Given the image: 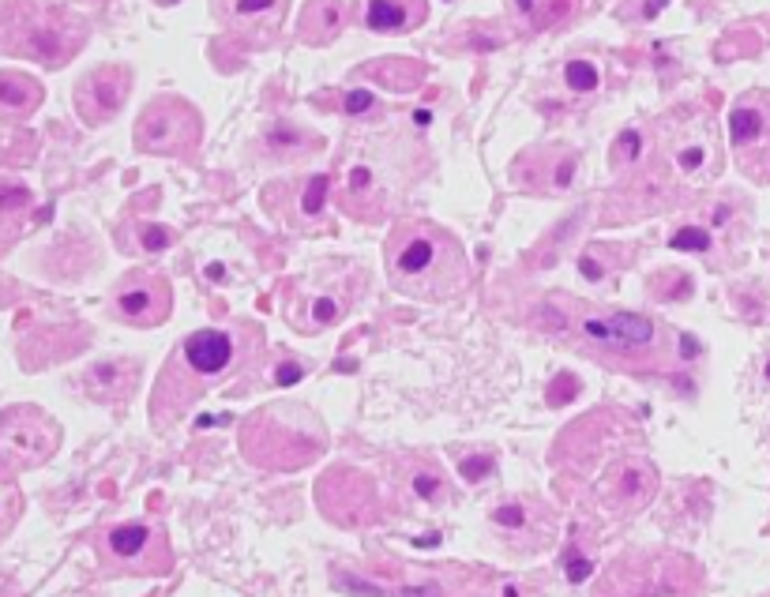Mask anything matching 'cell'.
Segmentation results:
<instances>
[{
	"label": "cell",
	"mask_w": 770,
	"mask_h": 597,
	"mask_svg": "<svg viewBox=\"0 0 770 597\" xmlns=\"http://www.w3.org/2000/svg\"><path fill=\"white\" fill-rule=\"evenodd\" d=\"M564 83H568V91H575V94L598 91V83H601L598 64L594 61H568L564 64Z\"/></svg>",
	"instance_id": "cell-29"
},
{
	"label": "cell",
	"mask_w": 770,
	"mask_h": 597,
	"mask_svg": "<svg viewBox=\"0 0 770 597\" xmlns=\"http://www.w3.org/2000/svg\"><path fill=\"white\" fill-rule=\"evenodd\" d=\"M346 23V4L342 0H305L297 16V38L305 46H327L335 42Z\"/></svg>",
	"instance_id": "cell-21"
},
{
	"label": "cell",
	"mask_w": 770,
	"mask_h": 597,
	"mask_svg": "<svg viewBox=\"0 0 770 597\" xmlns=\"http://www.w3.org/2000/svg\"><path fill=\"white\" fill-rule=\"evenodd\" d=\"M46 87L27 72H0V121H27L38 113Z\"/></svg>",
	"instance_id": "cell-22"
},
{
	"label": "cell",
	"mask_w": 770,
	"mask_h": 597,
	"mask_svg": "<svg viewBox=\"0 0 770 597\" xmlns=\"http://www.w3.org/2000/svg\"><path fill=\"white\" fill-rule=\"evenodd\" d=\"M170 245H173V233L166 230V226H147V230H143V248H147V252H162V248Z\"/></svg>",
	"instance_id": "cell-33"
},
{
	"label": "cell",
	"mask_w": 770,
	"mask_h": 597,
	"mask_svg": "<svg viewBox=\"0 0 770 597\" xmlns=\"http://www.w3.org/2000/svg\"><path fill=\"white\" fill-rule=\"evenodd\" d=\"M725 166L718 124L707 109H680L654 124L647 162L635 169V199H643V211L665 207L684 192L707 188Z\"/></svg>",
	"instance_id": "cell-1"
},
{
	"label": "cell",
	"mask_w": 770,
	"mask_h": 597,
	"mask_svg": "<svg viewBox=\"0 0 770 597\" xmlns=\"http://www.w3.org/2000/svg\"><path fill=\"white\" fill-rule=\"evenodd\" d=\"M669 245L677 248V252H710L714 248V233L707 226H680L673 237H669Z\"/></svg>",
	"instance_id": "cell-31"
},
{
	"label": "cell",
	"mask_w": 770,
	"mask_h": 597,
	"mask_svg": "<svg viewBox=\"0 0 770 597\" xmlns=\"http://www.w3.org/2000/svg\"><path fill=\"white\" fill-rule=\"evenodd\" d=\"M34 196L27 184L19 181H0V256L19 241V233L27 230Z\"/></svg>",
	"instance_id": "cell-23"
},
{
	"label": "cell",
	"mask_w": 770,
	"mask_h": 597,
	"mask_svg": "<svg viewBox=\"0 0 770 597\" xmlns=\"http://www.w3.org/2000/svg\"><path fill=\"white\" fill-rule=\"evenodd\" d=\"M575 173H579V154L560 147V143L530 147V151L515 162V181L523 184L526 192H541V196L568 192Z\"/></svg>",
	"instance_id": "cell-16"
},
{
	"label": "cell",
	"mask_w": 770,
	"mask_h": 597,
	"mask_svg": "<svg viewBox=\"0 0 770 597\" xmlns=\"http://www.w3.org/2000/svg\"><path fill=\"white\" fill-rule=\"evenodd\" d=\"M429 19V0H357V23L372 34H410Z\"/></svg>",
	"instance_id": "cell-18"
},
{
	"label": "cell",
	"mask_w": 770,
	"mask_h": 597,
	"mask_svg": "<svg viewBox=\"0 0 770 597\" xmlns=\"http://www.w3.org/2000/svg\"><path fill=\"white\" fill-rule=\"evenodd\" d=\"M154 4H162V8H170V4H177V0H154Z\"/></svg>",
	"instance_id": "cell-36"
},
{
	"label": "cell",
	"mask_w": 770,
	"mask_h": 597,
	"mask_svg": "<svg viewBox=\"0 0 770 597\" xmlns=\"http://www.w3.org/2000/svg\"><path fill=\"white\" fill-rule=\"evenodd\" d=\"M136 151L162 154V158H196L203 143V117L188 98L158 94L136 121Z\"/></svg>",
	"instance_id": "cell-9"
},
{
	"label": "cell",
	"mask_w": 770,
	"mask_h": 597,
	"mask_svg": "<svg viewBox=\"0 0 770 597\" xmlns=\"http://www.w3.org/2000/svg\"><path fill=\"white\" fill-rule=\"evenodd\" d=\"M357 286H361V275H331L320 286H293L290 301H286V320L301 335L327 331V327L346 320V312L357 297Z\"/></svg>",
	"instance_id": "cell-12"
},
{
	"label": "cell",
	"mask_w": 770,
	"mask_h": 597,
	"mask_svg": "<svg viewBox=\"0 0 770 597\" xmlns=\"http://www.w3.org/2000/svg\"><path fill=\"white\" fill-rule=\"evenodd\" d=\"M132 94V68L128 64H98L76 83V113L83 124H109L124 109Z\"/></svg>",
	"instance_id": "cell-14"
},
{
	"label": "cell",
	"mask_w": 770,
	"mask_h": 597,
	"mask_svg": "<svg viewBox=\"0 0 770 597\" xmlns=\"http://www.w3.org/2000/svg\"><path fill=\"white\" fill-rule=\"evenodd\" d=\"M151 549H170L166 545V534L151 526V522H121V526H113L106 534V552L113 560H121V564H132V567H147V552Z\"/></svg>",
	"instance_id": "cell-20"
},
{
	"label": "cell",
	"mask_w": 770,
	"mask_h": 597,
	"mask_svg": "<svg viewBox=\"0 0 770 597\" xmlns=\"http://www.w3.org/2000/svg\"><path fill=\"white\" fill-rule=\"evenodd\" d=\"M365 79H376L391 91H417L421 79H425V64L406 61V57H387V61H372L361 68Z\"/></svg>",
	"instance_id": "cell-26"
},
{
	"label": "cell",
	"mask_w": 770,
	"mask_h": 597,
	"mask_svg": "<svg viewBox=\"0 0 770 597\" xmlns=\"http://www.w3.org/2000/svg\"><path fill=\"white\" fill-rule=\"evenodd\" d=\"M87 4H106V0H87Z\"/></svg>",
	"instance_id": "cell-37"
},
{
	"label": "cell",
	"mask_w": 770,
	"mask_h": 597,
	"mask_svg": "<svg viewBox=\"0 0 770 597\" xmlns=\"http://www.w3.org/2000/svg\"><path fill=\"white\" fill-rule=\"evenodd\" d=\"M61 429L57 421L46 417L34 406H16L8 414H0V462L12 470H31L57 451Z\"/></svg>",
	"instance_id": "cell-11"
},
{
	"label": "cell",
	"mask_w": 770,
	"mask_h": 597,
	"mask_svg": "<svg viewBox=\"0 0 770 597\" xmlns=\"http://www.w3.org/2000/svg\"><path fill=\"white\" fill-rule=\"evenodd\" d=\"M417 139L402 136L395 128L369 132L361 139H350L342 154L335 199L339 207L357 222H384L406 188L417 181Z\"/></svg>",
	"instance_id": "cell-2"
},
{
	"label": "cell",
	"mask_w": 770,
	"mask_h": 597,
	"mask_svg": "<svg viewBox=\"0 0 770 597\" xmlns=\"http://www.w3.org/2000/svg\"><path fill=\"white\" fill-rule=\"evenodd\" d=\"M568 323L575 335L583 338V346L601 353L605 361L616 365H647L662 357V327L639 312H616V308H590V305H568Z\"/></svg>",
	"instance_id": "cell-8"
},
{
	"label": "cell",
	"mask_w": 770,
	"mask_h": 597,
	"mask_svg": "<svg viewBox=\"0 0 770 597\" xmlns=\"http://www.w3.org/2000/svg\"><path fill=\"white\" fill-rule=\"evenodd\" d=\"M493 474V459H466L462 462V477L466 481H481V477Z\"/></svg>",
	"instance_id": "cell-34"
},
{
	"label": "cell",
	"mask_w": 770,
	"mask_h": 597,
	"mask_svg": "<svg viewBox=\"0 0 770 597\" xmlns=\"http://www.w3.org/2000/svg\"><path fill=\"white\" fill-rule=\"evenodd\" d=\"M410 485H414V492L421 500H440V496H444V481L432 474V470H417Z\"/></svg>",
	"instance_id": "cell-32"
},
{
	"label": "cell",
	"mask_w": 770,
	"mask_h": 597,
	"mask_svg": "<svg viewBox=\"0 0 770 597\" xmlns=\"http://www.w3.org/2000/svg\"><path fill=\"white\" fill-rule=\"evenodd\" d=\"M729 147L737 169L755 184H770V91H744L729 109Z\"/></svg>",
	"instance_id": "cell-10"
},
{
	"label": "cell",
	"mask_w": 770,
	"mask_h": 597,
	"mask_svg": "<svg viewBox=\"0 0 770 597\" xmlns=\"http://www.w3.org/2000/svg\"><path fill=\"white\" fill-rule=\"evenodd\" d=\"M658 489V474L647 459H620L601 481V500L613 507V511H639L650 504V496Z\"/></svg>",
	"instance_id": "cell-17"
},
{
	"label": "cell",
	"mask_w": 770,
	"mask_h": 597,
	"mask_svg": "<svg viewBox=\"0 0 770 597\" xmlns=\"http://www.w3.org/2000/svg\"><path fill=\"white\" fill-rule=\"evenodd\" d=\"M263 143H267V154L278 158V162H301V158H308V154H316L320 147H324V139L316 136V132H308V128H301V124H286V121L271 124L267 136H263Z\"/></svg>",
	"instance_id": "cell-24"
},
{
	"label": "cell",
	"mask_w": 770,
	"mask_h": 597,
	"mask_svg": "<svg viewBox=\"0 0 770 597\" xmlns=\"http://www.w3.org/2000/svg\"><path fill=\"white\" fill-rule=\"evenodd\" d=\"M91 38V23L49 0H0V53L64 68Z\"/></svg>",
	"instance_id": "cell-5"
},
{
	"label": "cell",
	"mask_w": 770,
	"mask_h": 597,
	"mask_svg": "<svg viewBox=\"0 0 770 597\" xmlns=\"http://www.w3.org/2000/svg\"><path fill=\"white\" fill-rule=\"evenodd\" d=\"M286 0H215L218 23L248 46H271L286 23Z\"/></svg>",
	"instance_id": "cell-15"
},
{
	"label": "cell",
	"mask_w": 770,
	"mask_h": 597,
	"mask_svg": "<svg viewBox=\"0 0 770 597\" xmlns=\"http://www.w3.org/2000/svg\"><path fill=\"white\" fill-rule=\"evenodd\" d=\"M241 447H245L248 462H256V466L301 470L305 462H312L324 451V425L305 406L278 402L248 421L241 432Z\"/></svg>",
	"instance_id": "cell-6"
},
{
	"label": "cell",
	"mask_w": 770,
	"mask_h": 597,
	"mask_svg": "<svg viewBox=\"0 0 770 597\" xmlns=\"http://www.w3.org/2000/svg\"><path fill=\"white\" fill-rule=\"evenodd\" d=\"M493 526L496 530H504V534L519 545V549H541L549 537H553V522L545 511H534L530 504L523 500H511V504H500L493 511Z\"/></svg>",
	"instance_id": "cell-19"
},
{
	"label": "cell",
	"mask_w": 770,
	"mask_h": 597,
	"mask_svg": "<svg viewBox=\"0 0 770 597\" xmlns=\"http://www.w3.org/2000/svg\"><path fill=\"white\" fill-rule=\"evenodd\" d=\"M647 151H650V136L647 128H624L613 143V154H609V162H613L616 173H635V169L647 162Z\"/></svg>",
	"instance_id": "cell-28"
},
{
	"label": "cell",
	"mask_w": 770,
	"mask_h": 597,
	"mask_svg": "<svg viewBox=\"0 0 770 597\" xmlns=\"http://www.w3.org/2000/svg\"><path fill=\"white\" fill-rule=\"evenodd\" d=\"M613 248L609 245H594V248H586L583 256H579V271H583V278H590V282H601V278H609L616 271V267H624V263H609L605 256H609Z\"/></svg>",
	"instance_id": "cell-30"
},
{
	"label": "cell",
	"mask_w": 770,
	"mask_h": 597,
	"mask_svg": "<svg viewBox=\"0 0 770 597\" xmlns=\"http://www.w3.org/2000/svg\"><path fill=\"white\" fill-rule=\"evenodd\" d=\"M113 312L128 327H158L173 312V286L158 271H128L113 290Z\"/></svg>",
	"instance_id": "cell-13"
},
{
	"label": "cell",
	"mask_w": 770,
	"mask_h": 597,
	"mask_svg": "<svg viewBox=\"0 0 770 597\" xmlns=\"http://www.w3.org/2000/svg\"><path fill=\"white\" fill-rule=\"evenodd\" d=\"M391 286L417 301H451L470 282V260L459 237L429 218L399 222L384 248Z\"/></svg>",
	"instance_id": "cell-3"
},
{
	"label": "cell",
	"mask_w": 770,
	"mask_h": 597,
	"mask_svg": "<svg viewBox=\"0 0 770 597\" xmlns=\"http://www.w3.org/2000/svg\"><path fill=\"white\" fill-rule=\"evenodd\" d=\"M571 4L575 0H511L515 19L523 23L526 31H549V27H556L571 12Z\"/></svg>",
	"instance_id": "cell-27"
},
{
	"label": "cell",
	"mask_w": 770,
	"mask_h": 597,
	"mask_svg": "<svg viewBox=\"0 0 770 597\" xmlns=\"http://www.w3.org/2000/svg\"><path fill=\"white\" fill-rule=\"evenodd\" d=\"M241 338L222 327H207V331H192V335L177 346L162 376L154 387V417L166 425L170 417H181L200 395L230 376L241 365Z\"/></svg>",
	"instance_id": "cell-4"
},
{
	"label": "cell",
	"mask_w": 770,
	"mask_h": 597,
	"mask_svg": "<svg viewBox=\"0 0 770 597\" xmlns=\"http://www.w3.org/2000/svg\"><path fill=\"white\" fill-rule=\"evenodd\" d=\"M136 376V361H102V365H94L87 372V391L94 398H102V402H124L136 387Z\"/></svg>",
	"instance_id": "cell-25"
},
{
	"label": "cell",
	"mask_w": 770,
	"mask_h": 597,
	"mask_svg": "<svg viewBox=\"0 0 770 597\" xmlns=\"http://www.w3.org/2000/svg\"><path fill=\"white\" fill-rule=\"evenodd\" d=\"M767 380H770V365H767Z\"/></svg>",
	"instance_id": "cell-38"
},
{
	"label": "cell",
	"mask_w": 770,
	"mask_h": 597,
	"mask_svg": "<svg viewBox=\"0 0 770 597\" xmlns=\"http://www.w3.org/2000/svg\"><path fill=\"white\" fill-rule=\"evenodd\" d=\"M376 106L372 102V94H365V91H354V94H346V113H369V109Z\"/></svg>",
	"instance_id": "cell-35"
},
{
	"label": "cell",
	"mask_w": 770,
	"mask_h": 597,
	"mask_svg": "<svg viewBox=\"0 0 770 597\" xmlns=\"http://www.w3.org/2000/svg\"><path fill=\"white\" fill-rule=\"evenodd\" d=\"M703 571L684 552H628L605 567L594 597H699Z\"/></svg>",
	"instance_id": "cell-7"
}]
</instances>
